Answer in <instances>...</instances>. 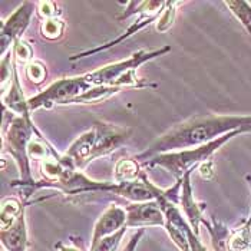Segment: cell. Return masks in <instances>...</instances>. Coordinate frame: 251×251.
I'll use <instances>...</instances> for the list:
<instances>
[{
	"mask_svg": "<svg viewBox=\"0 0 251 251\" xmlns=\"http://www.w3.org/2000/svg\"><path fill=\"white\" fill-rule=\"evenodd\" d=\"M251 129V115H197L175 125L165 134L152 141L148 148L134 156L139 164H145L155 155L184 151L208 144L220 136L237 129Z\"/></svg>",
	"mask_w": 251,
	"mask_h": 251,
	"instance_id": "obj_1",
	"label": "cell"
},
{
	"mask_svg": "<svg viewBox=\"0 0 251 251\" xmlns=\"http://www.w3.org/2000/svg\"><path fill=\"white\" fill-rule=\"evenodd\" d=\"M131 134L132 129L128 126L95 121L89 131L77 136V139L68 148L65 156L76 170H83L94 159L111 154L124 145L131 138Z\"/></svg>",
	"mask_w": 251,
	"mask_h": 251,
	"instance_id": "obj_2",
	"label": "cell"
},
{
	"mask_svg": "<svg viewBox=\"0 0 251 251\" xmlns=\"http://www.w3.org/2000/svg\"><path fill=\"white\" fill-rule=\"evenodd\" d=\"M170 46H164L155 50H145L141 49L135 52L131 58L109 63L106 66H102L97 71L82 75L83 79L92 85V86H116V88H124V86H132V88H155L156 85L152 83H145L139 77L135 76V71L138 66L142 63L158 58L170 52Z\"/></svg>",
	"mask_w": 251,
	"mask_h": 251,
	"instance_id": "obj_3",
	"label": "cell"
},
{
	"mask_svg": "<svg viewBox=\"0 0 251 251\" xmlns=\"http://www.w3.org/2000/svg\"><path fill=\"white\" fill-rule=\"evenodd\" d=\"M33 134L42 136L35 128L32 118H23L12 114L9 125H3V152H7L16 161L20 173V181H13L12 187L22 185L23 188H27L35 182L30 173L27 154V148L30 141L33 139Z\"/></svg>",
	"mask_w": 251,
	"mask_h": 251,
	"instance_id": "obj_4",
	"label": "cell"
},
{
	"mask_svg": "<svg viewBox=\"0 0 251 251\" xmlns=\"http://www.w3.org/2000/svg\"><path fill=\"white\" fill-rule=\"evenodd\" d=\"M244 132H251V129H237L232 131L230 134L220 136L217 139H214L208 144H204L201 147H195L190 150H184V151H175V152H165V154L155 155L154 158H151L150 161H147L144 165L148 167H162L165 170H168V173L174 175L176 179L182 178L187 171H191L194 167L201 165L207 161H211V156L215 151H218L224 144H227L230 139L234 136L244 134Z\"/></svg>",
	"mask_w": 251,
	"mask_h": 251,
	"instance_id": "obj_5",
	"label": "cell"
},
{
	"mask_svg": "<svg viewBox=\"0 0 251 251\" xmlns=\"http://www.w3.org/2000/svg\"><path fill=\"white\" fill-rule=\"evenodd\" d=\"M94 86L89 85L83 76L62 77L50 83L43 92L36 97L27 99L29 111H36L39 108H52L53 105H66L69 100L83 95Z\"/></svg>",
	"mask_w": 251,
	"mask_h": 251,
	"instance_id": "obj_6",
	"label": "cell"
},
{
	"mask_svg": "<svg viewBox=\"0 0 251 251\" xmlns=\"http://www.w3.org/2000/svg\"><path fill=\"white\" fill-rule=\"evenodd\" d=\"M36 3L33 1H23L19 7L1 23V53L4 55L6 49L10 45H15L16 40L22 39L23 32L26 30L30 18L33 16Z\"/></svg>",
	"mask_w": 251,
	"mask_h": 251,
	"instance_id": "obj_7",
	"label": "cell"
},
{
	"mask_svg": "<svg viewBox=\"0 0 251 251\" xmlns=\"http://www.w3.org/2000/svg\"><path fill=\"white\" fill-rule=\"evenodd\" d=\"M126 211V227L145 228L148 226L165 227V215L156 201L132 202L125 207Z\"/></svg>",
	"mask_w": 251,
	"mask_h": 251,
	"instance_id": "obj_8",
	"label": "cell"
},
{
	"mask_svg": "<svg viewBox=\"0 0 251 251\" xmlns=\"http://www.w3.org/2000/svg\"><path fill=\"white\" fill-rule=\"evenodd\" d=\"M124 227H126V211H125V208H121L115 204L109 205L95 224L91 247L95 246L100 240H103L105 237L112 235L114 232L119 231Z\"/></svg>",
	"mask_w": 251,
	"mask_h": 251,
	"instance_id": "obj_9",
	"label": "cell"
},
{
	"mask_svg": "<svg viewBox=\"0 0 251 251\" xmlns=\"http://www.w3.org/2000/svg\"><path fill=\"white\" fill-rule=\"evenodd\" d=\"M193 171V170H191ZM191 171H187L184 176H182V194H181V198H179V202H181V207L184 210L185 217L188 218V224L191 226L194 234L198 237V232H200V223H204V214L202 211L205 210V204H200V202H195L193 197V188H191V184H190V175Z\"/></svg>",
	"mask_w": 251,
	"mask_h": 251,
	"instance_id": "obj_10",
	"label": "cell"
},
{
	"mask_svg": "<svg viewBox=\"0 0 251 251\" xmlns=\"http://www.w3.org/2000/svg\"><path fill=\"white\" fill-rule=\"evenodd\" d=\"M3 105L6 109H9L10 114L16 116H23V118H30V111L27 106V99H25V95L20 88L19 77H18V71L15 69V76L12 80V85H9L7 91L1 94Z\"/></svg>",
	"mask_w": 251,
	"mask_h": 251,
	"instance_id": "obj_11",
	"label": "cell"
},
{
	"mask_svg": "<svg viewBox=\"0 0 251 251\" xmlns=\"http://www.w3.org/2000/svg\"><path fill=\"white\" fill-rule=\"evenodd\" d=\"M1 244L7 251H27V231L25 223V211H22L16 223L1 230Z\"/></svg>",
	"mask_w": 251,
	"mask_h": 251,
	"instance_id": "obj_12",
	"label": "cell"
},
{
	"mask_svg": "<svg viewBox=\"0 0 251 251\" xmlns=\"http://www.w3.org/2000/svg\"><path fill=\"white\" fill-rule=\"evenodd\" d=\"M158 18H159V15H158V16H154V15H141V16L138 18V20L134 22V23L128 27V30H126L122 36L116 38L115 40H111V42H108V43H105V45H102V46H99V48H95V49H92V50H85V52H82V53L74 55V56L69 58V60L82 59L85 58V56H89V55L98 53V52H100V50H106V49H109V48H114L118 43H121L122 40H126L128 38H131L132 35H135L136 32H139L141 29H144L145 26L151 25L152 22H158Z\"/></svg>",
	"mask_w": 251,
	"mask_h": 251,
	"instance_id": "obj_13",
	"label": "cell"
},
{
	"mask_svg": "<svg viewBox=\"0 0 251 251\" xmlns=\"http://www.w3.org/2000/svg\"><path fill=\"white\" fill-rule=\"evenodd\" d=\"M165 4H167V1H128L126 9L119 16H116V19L125 20L134 16L135 13L158 16L165 9Z\"/></svg>",
	"mask_w": 251,
	"mask_h": 251,
	"instance_id": "obj_14",
	"label": "cell"
},
{
	"mask_svg": "<svg viewBox=\"0 0 251 251\" xmlns=\"http://www.w3.org/2000/svg\"><path fill=\"white\" fill-rule=\"evenodd\" d=\"M119 91H122V88H116V86H94L92 89H89L88 92H85L83 95L75 98L72 100H69L66 105H88V103H98L102 102L112 95L118 94Z\"/></svg>",
	"mask_w": 251,
	"mask_h": 251,
	"instance_id": "obj_15",
	"label": "cell"
},
{
	"mask_svg": "<svg viewBox=\"0 0 251 251\" xmlns=\"http://www.w3.org/2000/svg\"><path fill=\"white\" fill-rule=\"evenodd\" d=\"M141 170H139V162L135 158H124L119 159L115 165V182H134L139 181L141 176Z\"/></svg>",
	"mask_w": 251,
	"mask_h": 251,
	"instance_id": "obj_16",
	"label": "cell"
},
{
	"mask_svg": "<svg viewBox=\"0 0 251 251\" xmlns=\"http://www.w3.org/2000/svg\"><path fill=\"white\" fill-rule=\"evenodd\" d=\"M22 211H25V207L16 198H9V200L3 201V205H1V230L10 228L16 223V220L19 218Z\"/></svg>",
	"mask_w": 251,
	"mask_h": 251,
	"instance_id": "obj_17",
	"label": "cell"
},
{
	"mask_svg": "<svg viewBox=\"0 0 251 251\" xmlns=\"http://www.w3.org/2000/svg\"><path fill=\"white\" fill-rule=\"evenodd\" d=\"M232 15L240 20V23L246 27V30L251 35V4L243 0L235 1H226L224 3Z\"/></svg>",
	"mask_w": 251,
	"mask_h": 251,
	"instance_id": "obj_18",
	"label": "cell"
},
{
	"mask_svg": "<svg viewBox=\"0 0 251 251\" xmlns=\"http://www.w3.org/2000/svg\"><path fill=\"white\" fill-rule=\"evenodd\" d=\"M63 27H65V23L59 18L46 19L43 20L40 26V35L48 40H56L63 35Z\"/></svg>",
	"mask_w": 251,
	"mask_h": 251,
	"instance_id": "obj_19",
	"label": "cell"
},
{
	"mask_svg": "<svg viewBox=\"0 0 251 251\" xmlns=\"http://www.w3.org/2000/svg\"><path fill=\"white\" fill-rule=\"evenodd\" d=\"M178 4H181V1H167L165 9L162 10V13L159 15L158 22H156V30L159 33H165L174 25L175 6H178Z\"/></svg>",
	"mask_w": 251,
	"mask_h": 251,
	"instance_id": "obj_20",
	"label": "cell"
},
{
	"mask_svg": "<svg viewBox=\"0 0 251 251\" xmlns=\"http://www.w3.org/2000/svg\"><path fill=\"white\" fill-rule=\"evenodd\" d=\"M128 227H124L121 228L119 231L114 232L112 235H108L105 237L103 240H100L99 243H97L95 246H92L89 251H115L121 243V238L124 237V234L126 231Z\"/></svg>",
	"mask_w": 251,
	"mask_h": 251,
	"instance_id": "obj_21",
	"label": "cell"
},
{
	"mask_svg": "<svg viewBox=\"0 0 251 251\" xmlns=\"http://www.w3.org/2000/svg\"><path fill=\"white\" fill-rule=\"evenodd\" d=\"M12 50H13L15 58L18 59V62H20V63H30V59L33 58V49H32V46L27 42L22 40V39L15 42Z\"/></svg>",
	"mask_w": 251,
	"mask_h": 251,
	"instance_id": "obj_22",
	"label": "cell"
},
{
	"mask_svg": "<svg viewBox=\"0 0 251 251\" xmlns=\"http://www.w3.org/2000/svg\"><path fill=\"white\" fill-rule=\"evenodd\" d=\"M49 145L45 142L43 136H36L30 141L29 144V148H27V154H29V158H33V159H43L46 158V154H48V148ZM45 161V159H43Z\"/></svg>",
	"mask_w": 251,
	"mask_h": 251,
	"instance_id": "obj_23",
	"label": "cell"
},
{
	"mask_svg": "<svg viewBox=\"0 0 251 251\" xmlns=\"http://www.w3.org/2000/svg\"><path fill=\"white\" fill-rule=\"evenodd\" d=\"M26 76L29 77L35 85H39L45 80L46 77V68L43 63H40L38 60L30 62L26 65Z\"/></svg>",
	"mask_w": 251,
	"mask_h": 251,
	"instance_id": "obj_24",
	"label": "cell"
},
{
	"mask_svg": "<svg viewBox=\"0 0 251 251\" xmlns=\"http://www.w3.org/2000/svg\"><path fill=\"white\" fill-rule=\"evenodd\" d=\"M38 6L40 18H45V20L58 18L59 12L56 10L58 4L55 1H40V3H38Z\"/></svg>",
	"mask_w": 251,
	"mask_h": 251,
	"instance_id": "obj_25",
	"label": "cell"
},
{
	"mask_svg": "<svg viewBox=\"0 0 251 251\" xmlns=\"http://www.w3.org/2000/svg\"><path fill=\"white\" fill-rule=\"evenodd\" d=\"M200 174L202 178L211 179L214 176V162L213 161H207L204 164L200 165Z\"/></svg>",
	"mask_w": 251,
	"mask_h": 251,
	"instance_id": "obj_26",
	"label": "cell"
},
{
	"mask_svg": "<svg viewBox=\"0 0 251 251\" xmlns=\"http://www.w3.org/2000/svg\"><path fill=\"white\" fill-rule=\"evenodd\" d=\"M142 235H144V228H141V230L136 232L135 235L129 240V243L126 244V247L124 249V251H135L136 244L139 243V238H141Z\"/></svg>",
	"mask_w": 251,
	"mask_h": 251,
	"instance_id": "obj_27",
	"label": "cell"
},
{
	"mask_svg": "<svg viewBox=\"0 0 251 251\" xmlns=\"http://www.w3.org/2000/svg\"><path fill=\"white\" fill-rule=\"evenodd\" d=\"M56 251H80L76 247H74V246H68V244H65V243H58L56 244Z\"/></svg>",
	"mask_w": 251,
	"mask_h": 251,
	"instance_id": "obj_28",
	"label": "cell"
},
{
	"mask_svg": "<svg viewBox=\"0 0 251 251\" xmlns=\"http://www.w3.org/2000/svg\"><path fill=\"white\" fill-rule=\"evenodd\" d=\"M246 179H247V182H249V187H250V190H251V176L250 175H247V176H246Z\"/></svg>",
	"mask_w": 251,
	"mask_h": 251,
	"instance_id": "obj_29",
	"label": "cell"
}]
</instances>
